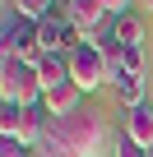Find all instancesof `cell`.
I'll return each instance as SVG.
<instances>
[{"label":"cell","instance_id":"cell-1","mask_svg":"<svg viewBox=\"0 0 153 157\" xmlns=\"http://www.w3.org/2000/svg\"><path fill=\"white\" fill-rule=\"evenodd\" d=\"M111 143V120L98 106H84L74 116L46 120L42 143L33 148V157H102Z\"/></svg>","mask_w":153,"mask_h":157},{"label":"cell","instance_id":"cell-2","mask_svg":"<svg viewBox=\"0 0 153 157\" xmlns=\"http://www.w3.org/2000/svg\"><path fill=\"white\" fill-rule=\"evenodd\" d=\"M42 78L33 65L14 60V56H0V102L10 106H42Z\"/></svg>","mask_w":153,"mask_h":157},{"label":"cell","instance_id":"cell-3","mask_svg":"<svg viewBox=\"0 0 153 157\" xmlns=\"http://www.w3.org/2000/svg\"><path fill=\"white\" fill-rule=\"evenodd\" d=\"M70 78L84 93H98L102 83H111V60H107V42L102 37H93V42L70 51Z\"/></svg>","mask_w":153,"mask_h":157},{"label":"cell","instance_id":"cell-4","mask_svg":"<svg viewBox=\"0 0 153 157\" xmlns=\"http://www.w3.org/2000/svg\"><path fill=\"white\" fill-rule=\"evenodd\" d=\"M0 56H14V60H23V65H42L46 60V51H42V42H37V23H14V28H5V42H0Z\"/></svg>","mask_w":153,"mask_h":157},{"label":"cell","instance_id":"cell-5","mask_svg":"<svg viewBox=\"0 0 153 157\" xmlns=\"http://www.w3.org/2000/svg\"><path fill=\"white\" fill-rule=\"evenodd\" d=\"M65 19L74 23V28H79L88 42L93 37H102V28H107V5H102V0H70V5H65Z\"/></svg>","mask_w":153,"mask_h":157},{"label":"cell","instance_id":"cell-6","mask_svg":"<svg viewBox=\"0 0 153 157\" xmlns=\"http://www.w3.org/2000/svg\"><path fill=\"white\" fill-rule=\"evenodd\" d=\"M42 111L51 116V120H60V116H74V111H84V88L74 83H60V88H51L46 97H42Z\"/></svg>","mask_w":153,"mask_h":157},{"label":"cell","instance_id":"cell-7","mask_svg":"<svg viewBox=\"0 0 153 157\" xmlns=\"http://www.w3.org/2000/svg\"><path fill=\"white\" fill-rule=\"evenodd\" d=\"M121 134L148 152V148H153V111H148V106H139V111H125V120H121Z\"/></svg>","mask_w":153,"mask_h":157},{"label":"cell","instance_id":"cell-8","mask_svg":"<svg viewBox=\"0 0 153 157\" xmlns=\"http://www.w3.org/2000/svg\"><path fill=\"white\" fill-rule=\"evenodd\" d=\"M111 88H116V102H121L125 111H139V106H144V78H139V74L111 78Z\"/></svg>","mask_w":153,"mask_h":157},{"label":"cell","instance_id":"cell-9","mask_svg":"<svg viewBox=\"0 0 153 157\" xmlns=\"http://www.w3.org/2000/svg\"><path fill=\"white\" fill-rule=\"evenodd\" d=\"M37 78H42V93L70 83V56H46V60L37 65Z\"/></svg>","mask_w":153,"mask_h":157},{"label":"cell","instance_id":"cell-10","mask_svg":"<svg viewBox=\"0 0 153 157\" xmlns=\"http://www.w3.org/2000/svg\"><path fill=\"white\" fill-rule=\"evenodd\" d=\"M111 42H116V46H144V23H139V14L111 19Z\"/></svg>","mask_w":153,"mask_h":157},{"label":"cell","instance_id":"cell-11","mask_svg":"<svg viewBox=\"0 0 153 157\" xmlns=\"http://www.w3.org/2000/svg\"><path fill=\"white\" fill-rule=\"evenodd\" d=\"M51 5H56V0H14V10H19L23 23H42V19H51Z\"/></svg>","mask_w":153,"mask_h":157},{"label":"cell","instance_id":"cell-12","mask_svg":"<svg viewBox=\"0 0 153 157\" xmlns=\"http://www.w3.org/2000/svg\"><path fill=\"white\" fill-rule=\"evenodd\" d=\"M19 116H23V106L0 102V139H14V134H19Z\"/></svg>","mask_w":153,"mask_h":157},{"label":"cell","instance_id":"cell-13","mask_svg":"<svg viewBox=\"0 0 153 157\" xmlns=\"http://www.w3.org/2000/svg\"><path fill=\"white\" fill-rule=\"evenodd\" d=\"M121 69L144 78V46H121Z\"/></svg>","mask_w":153,"mask_h":157},{"label":"cell","instance_id":"cell-14","mask_svg":"<svg viewBox=\"0 0 153 157\" xmlns=\"http://www.w3.org/2000/svg\"><path fill=\"white\" fill-rule=\"evenodd\" d=\"M111 157H148V152H144L139 143H130V139L121 134V139H116V148H111Z\"/></svg>","mask_w":153,"mask_h":157},{"label":"cell","instance_id":"cell-15","mask_svg":"<svg viewBox=\"0 0 153 157\" xmlns=\"http://www.w3.org/2000/svg\"><path fill=\"white\" fill-rule=\"evenodd\" d=\"M0 157H33V148H23L14 139H0Z\"/></svg>","mask_w":153,"mask_h":157},{"label":"cell","instance_id":"cell-16","mask_svg":"<svg viewBox=\"0 0 153 157\" xmlns=\"http://www.w3.org/2000/svg\"><path fill=\"white\" fill-rule=\"evenodd\" d=\"M102 5H107V14H111V19H121V14H135V10H130L135 0H102Z\"/></svg>","mask_w":153,"mask_h":157},{"label":"cell","instance_id":"cell-17","mask_svg":"<svg viewBox=\"0 0 153 157\" xmlns=\"http://www.w3.org/2000/svg\"><path fill=\"white\" fill-rule=\"evenodd\" d=\"M148 14H153V0H148Z\"/></svg>","mask_w":153,"mask_h":157},{"label":"cell","instance_id":"cell-18","mask_svg":"<svg viewBox=\"0 0 153 157\" xmlns=\"http://www.w3.org/2000/svg\"><path fill=\"white\" fill-rule=\"evenodd\" d=\"M148 157H153V148H148Z\"/></svg>","mask_w":153,"mask_h":157}]
</instances>
